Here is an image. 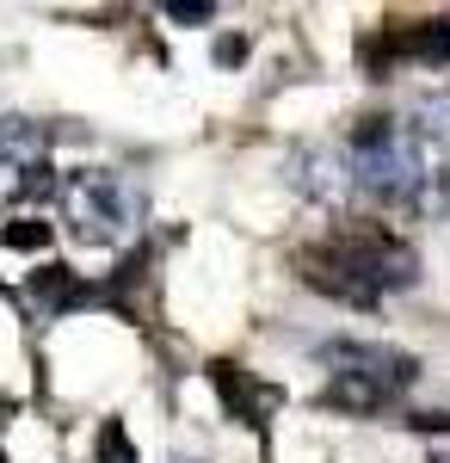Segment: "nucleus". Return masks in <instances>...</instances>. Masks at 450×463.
<instances>
[{
	"label": "nucleus",
	"mask_w": 450,
	"mask_h": 463,
	"mask_svg": "<svg viewBox=\"0 0 450 463\" xmlns=\"http://www.w3.org/2000/svg\"><path fill=\"white\" fill-rule=\"evenodd\" d=\"M352 185L395 211H445L450 204V161L401 118H364L346 137Z\"/></svg>",
	"instance_id": "1"
},
{
	"label": "nucleus",
	"mask_w": 450,
	"mask_h": 463,
	"mask_svg": "<svg viewBox=\"0 0 450 463\" xmlns=\"http://www.w3.org/2000/svg\"><path fill=\"white\" fill-rule=\"evenodd\" d=\"M296 266H303V279H309L314 290L340 297L352 309L389 303L395 290L414 285V272H419L414 248H408L395 229H377V222H346V229H333L327 241L303 248Z\"/></svg>",
	"instance_id": "2"
},
{
	"label": "nucleus",
	"mask_w": 450,
	"mask_h": 463,
	"mask_svg": "<svg viewBox=\"0 0 450 463\" xmlns=\"http://www.w3.org/2000/svg\"><path fill=\"white\" fill-rule=\"evenodd\" d=\"M321 364H327V402L346 414H382L419 371L408 353L377 346V340H327Z\"/></svg>",
	"instance_id": "3"
},
{
	"label": "nucleus",
	"mask_w": 450,
	"mask_h": 463,
	"mask_svg": "<svg viewBox=\"0 0 450 463\" xmlns=\"http://www.w3.org/2000/svg\"><path fill=\"white\" fill-rule=\"evenodd\" d=\"M56 198H62V222H69L74 241H87V248H117V241H130L142 222V198L136 185L124 174H111V167H87V174H69L56 185Z\"/></svg>",
	"instance_id": "4"
},
{
	"label": "nucleus",
	"mask_w": 450,
	"mask_h": 463,
	"mask_svg": "<svg viewBox=\"0 0 450 463\" xmlns=\"http://www.w3.org/2000/svg\"><path fill=\"white\" fill-rule=\"evenodd\" d=\"M389 43H395V56L438 69V62H450V19H419V25H401Z\"/></svg>",
	"instance_id": "5"
},
{
	"label": "nucleus",
	"mask_w": 450,
	"mask_h": 463,
	"mask_svg": "<svg viewBox=\"0 0 450 463\" xmlns=\"http://www.w3.org/2000/svg\"><path fill=\"white\" fill-rule=\"evenodd\" d=\"M419 137L450 161V93H432V99L419 106Z\"/></svg>",
	"instance_id": "6"
},
{
	"label": "nucleus",
	"mask_w": 450,
	"mask_h": 463,
	"mask_svg": "<svg viewBox=\"0 0 450 463\" xmlns=\"http://www.w3.org/2000/svg\"><path fill=\"white\" fill-rule=\"evenodd\" d=\"M173 463H192V458H173Z\"/></svg>",
	"instance_id": "7"
},
{
	"label": "nucleus",
	"mask_w": 450,
	"mask_h": 463,
	"mask_svg": "<svg viewBox=\"0 0 450 463\" xmlns=\"http://www.w3.org/2000/svg\"><path fill=\"white\" fill-rule=\"evenodd\" d=\"M438 463H450V458H438Z\"/></svg>",
	"instance_id": "8"
},
{
	"label": "nucleus",
	"mask_w": 450,
	"mask_h": 463,
	"mask_svg": "<svg viewBox=\"0 0 450 463\" xmlns=\"http://www.w3.org/2000/svg\"><path fill=\"white\" fill-rule=\"evenodd\" d=\"M0 463H6V458H0Z\"/></svg>",
	"instance_id": "9"
}]
</instances>
